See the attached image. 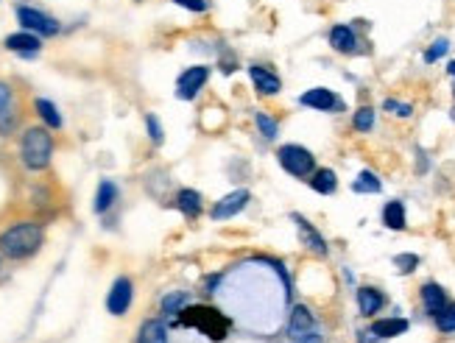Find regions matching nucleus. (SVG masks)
<instances>
[{"instance_id": "f257e3e1", "label": "nucleus", "mask_w": 455, "mask_h": 343, "mask_svg": "<svg viewBox=\"0 0 455 343\" xmlns=\"http://www.w3.org/2000/svg\"><path fill=\"white\" fill-rule=\"evenodd\" d=\"M43 237H45L43 226L25 221V224H17L0 235V251L6 257H12V260H25V257H31L39 246H43Z\"/></svg>"}, {"instance_id": "f03ea898", "label": "nucleus", "mask_w": 455, "mask_h": 343, "mask_svg": "<svg viewBox=\"0 0 455 343\" xmlns=\"http://www.w3.org/2000/svg\"><path fill=\"white\" fill-rule=\"evenodd\" d=\"M182 321L193 329H198L201 335H207L210 340H224L229 335V321L215 310V307H204V305H193L182 310Z\"/></svg>"}, {"instance_id": "7ed1b4c3", "label": "nucleus", "mask_w": 455, "mask_h": 343, "mask_svg": "<svg viewBox=\"0 0 455 343\" xmlns=\"http://www.w3.org/2000/svg\"><path fill=\"white\" fill-rule=\"evenodd\" d=\"M23 162L25 167L31 170H43L48 167L51 162V154H54V140L45 128H28L25 137H23Z\"/></svg>"}, {"instance_id": "20e7f679", "label": "nucleus", "mask_w": 455, "mask_h": 343, "mask_svg": "<svg viewBox=\"0 0 455 343\" xmlns=\"http://www.w3.org/2000/svg\"><path fill=\"white\" fill-rule=\"evenodd\" d=\"M277 159H279V165L288 170V174L296 176V179H305V176H310L316 170V156L307 148H302V145H282L277 151Z\"/></svg>"}, {"instance_id": "39448f33", "label": "nucleus", "mask_w": 455, "mask_h": 343, "mask_svg": "<svg viewBox=\"0 0 455 343\" xmlns=\"http://www.w3.org/2000/svg\"><path fill=\"white\" fill-rule=\"evenodd\" d=\"M17 20L23 23V28L36 31V34H43V36H54V34L59 31V23H56V20H51L48 14L36 12V9H28V6L17 9Z\"/></svg>"}, {"instance_id": "423d86ee", "label": "nucleus", "mask_w": 455, "mask_h": 343, "mask_svg": "<svg viewBox=\"0 0 455 343\" xmlns=\"http://www.w3.org/2000/svg\"><path fill=\"white\" fill-rule=\"evenodd\" d=\"M132 282L126 279V276H120V279H115V285H112V290H109V296H106V310L112 313V316H123L129 310V305H132Z\"/></svg>"}, {"instance_id": "0eeeda50", "label": "nucleus", "mask_w": 455, "mask_h": 343, "mask_svg": "<svg viewBox=\"0 0 455 343\" xmlns=\"http://www.w3.org/2000/svg\"><path fill=\"white\" fill-rule=\"evenodd\" d=\"M249 198H252V196L246 193V190H235V193L224 196V198L213 206V212H210L213 221H226V218H235L237 212H240L246 204H249Z\"/></svg>"}, {"instance_id": "6e6552de", "label": "nucleus", "mask_w": 455, "mask_h": 343, "mask_svg": "<svg viewBox=\"0 0 455 343\" xmlns=\"http://www.w3.org/2000/svg\"><path fill=\"white\" fill-rule=\"evenodd\" d=\"M207 75H210V70H207V67H190V70H185V73L179 75V84H176L179 98H185V101L196 98L198 90L207 84Z\"/></svg>"}, {"instance_id": "1a4fd4ad", "label": "nucleus", "mask_w": 455, "mask_h": 343, "mask_svg": "<svg viewBox=\"0 0 455 343\" xmlns=\"http://www.w3.org/2000/svg\"><path fill=\"white\" fill-rule=\"evenodd\" d=\"M299 104L302 106H310V109H321V112H329V109H338L341 106V101L329 93V90H324V87H316V90H307L302 98H299Z\"/></svg>"}, {"instance_id": "9d476101", "label": "nucleus", "mask_w": 455, "mask_h": 343, "mask_svg": "<svg viewBox=\"0 0 455 343\" xmlns=\"http://www.w3.org/2000/svg\"><path fill=\"white\" fill-rule=\"evenodd\" d=\"M313 313L305 307V305H299V307H294V313H291V324H288V332H291V338L294 340H299V338H305L307 332H313Z\"/></svg>"}, {"instance_id": "9b49d317", "label": "nucleus", "mask_w": 455, "mask_h": 343, "mask_svg": "<svg viewBox=\"0 0 455 343\" xmlns=\"http://www.w3.org/2000/svg\"><path fill=\"white\" fill-rule=\"evenodd\" d=\"M249 75H252L255 87H257L263 95H274V93H279V78H277L271 70L255 64V67H249Z\"/></svg>"}, {"instance_id": "f8f14e48", "label": "nucleus", "mask_w": 455, "mask_h": 343, "mask_svg": "<svg viewBox=\"0 0 455 343\" xmlns=\"http://www.w3.org/2000/svg\"><path fill=\"white\" fill-rule=\"evenodd\" d=\"M422 302H425V307H428L430 316H439V313L447 307V296H444V290H441L436 282H428V285L422 287Z\"/></svg>"}, {"instance_id": "ddd939ff", "label": "nucleus", "mask_w": 455, "mask_h": 343, "mask_svg": "<svg viewBox=\"0 0 455 343\" xmlns=\"http://www.w3.org/2000/svg\"><path fill=\"white\" fill-rule=\"evenodd\" d=\"M383 302H386L383 293L375 290V287H360L358 290V307H360L363 316H375L383 307Z\"/></svg>"}, {"instance_id": "4468645a", "label": "nucleus", "mask_w": 455, "mask_h": 343, "mask_svg": "<svg viewBox=\"0 0 455 343\" xmlns=\"http://www.w3.org/2000/svg\"><path fill=\"white\" fill-rule=\"evenodd\" d=\"M296 224H299V235H302V240H305V246L313 251V254H318V257H324L327 254V243H324V237L305 221V218H294Z\"/></svg>"}, {"instance_id": "2eb2a0df", "label": "nucleus", "mask_w": 455, "mask_h": 343, "mask_svg": "<svg viewBox=\"0 0 455 343\" xmlns=\"http://www.w3.org/2000/svg\"><path fill=\"white\" fill-rule=\"evenodd\" d=\"M137 343H168V329H165V324L159 318H151L140 327Z\"/></svg>"}, {"instance_id": "dca6fc26", "label": "nucleus", "mask_w": 455, "mask_h": 343, "mask_svg": "<svg viewBox=\"0 0 455 343\" xmlns=\"http://www.w3.org/2000/svg\"><path fill=\"white\" fill-rule=\"evenodd\" d=\"M408 332V321L405 318H380L371 324V335H377V338H397Z\"/></svg>"}, {"instance_id": "f3484780", "label": "nucleus", "mask_w": 455, "mask_h": 343, "mask_svg": "<svg viewBox=\"0 0 455 343\" xmlns=\"http://www.w3.org/2000/svg\"><path fill=\"white\" fill-rule=\"evenodd\" d=\"M329 45H333L336 51L341 54H352L355 51V34L349 25H336L333 31H329Z\"/></svg>"}, {"instance_id": "a211bd4d", "label": "nucleus", "mask_w": 455, "mask_h": 343, "mask_svg": "<svg viewBox=\"0 0 455 343\" xmlns=\"http://www.w3.org/2000/svg\"><path fill=\"white\" fill-rule=\"evenodd\" d=\"M6 48H9V51H17V54H36V51H39V39H36L34 34H28V31L12 34V36L6 39Z\"/></svg>"}, {"instance_id": "6ab92c4d", "label": "nucleus", "mask_w": 455, "mask_h": 343, "mask_svg": "<svg viewBox=\"0 0 455 343\" xmlns=\"http://www.w3.org/2000/svg\"><path fill=\"white\" fill-rule=\"evenodd\" d=\"M310 185H313V190H316V193L329 196V193H336L338 179H336V174H333V170H329V167H321V170H316V174H313Z\"/></svg>"}, {"instance_id": "aec40b11", "label": "nucleus", "mask_w": 455, "mask_h": 343, "mask_svg": "<svg viewBox=\"0 0 455 343\" xmlns=\"http://www.w3.org/2000/svg\"><path fill=\"white\" fill-rule=\"evenodd\" d=\"M383 224L388 229H405V206L402 201H388L383 209Z\"/></svg>"}, {"instance_id": "412c9836", "label": "nucleus", "mask_w": 455, "mask_h": 343, "mask_svg": "<svg viewBox=\"0 0 455 343\" xmlns=\"http://www.w3.org/2000/svg\"><path fill=\"white\" fill-rule=\"evenodd\" d=\"M176 204H179V209L185 212L187 218H196L198 212H201V196H198L196 190H182V193L176 196Z\"/></svg>"}, {"instance_id": "4be33fe9", "label": "nucleus", "mask_w": 455, "mask_h": 343, "mask_svg": "<svg viewBox=\"0 0 455 343\" xmlns=\"http://www.w3.org/2000/svg\"><path fill=\"white\" fill-rule=\"evenodd\" d=\"M115 201H117V187L112 182H101L98 185V196H95V212H106Z\"/></svg>"}, {"instance_id": "5701e85b", "label": "nucleus", "mask_w": 455, "mask_h": 343, "mask_svg": "<svg viewBox=\"0 0 455 343\" xmlns=\"http://www.w3.org/2000/svg\"><path fill=\"white\" fill-rule=\"evenodd\" d=\"M352 190L355 193H380L383 190V185H380V179L371 174V170H363V174L352 182Z\"/></svg>"}, {"instance_id": "b1692460", "label": "nucleus", "mask_w": 455, "mask_h": 343, "mask_svg": "<svg viewBox=\"0 0 455 343\" xmlns=\"http://www.w3.org/2000/svg\"><path fill=\"white\" fill-rule=\"evenodd\" d=\"M36 112H39V117H43L51 128H59V126H62V117H59V112H56V106H54L51 101L39 98V101H36Z\"/></svg>"}, {"instance_id": "393cba45", "label": "nucleus", "mask_w": 455, "mask_h": 343, "mask_svg": "<svg viewBox=\"0 0 455 343\" xmlns=\"http://www.w3.org/2000/svg\"><path fill=\"white\" fill-rule=\"evenodd\" d=\"M190 302V298H187V293H182V290H176V293H168V296H165L162 298V313H182V307Z\"/></svg>"}, {"instance_id": "a878e982", "label": "nucleus", "mask_w": 455, "mask_h": 343, "mask_svg": "<svg viewBox=\"0 0 455 343\" xmlns=\"http://www.w3.org/2000/svg\"><path fill=\"white\" fill-rule=\"evenodd\" d=\"M371 126H375V109L360 106L355 112V128H358V132H371Z\"/></svg>"}, {"instance_id": "bb28decb", "label": "nucleus", "mask_w": 455, "mask_h": 343, "mask_svg": "<svg viewBox=\"0 0 455 343\" xmlns=\"http://www.w3.org/2000/svg\"><path fill=\"white\" fill-rule=\"evenodd\" d=\"M436 324L441 332H452L455 329V305H447L439 316H436Z\"/></svg>"}, {"instance_id": "cd10ccee", "label": "nucleus", "mask_w": 455, "mask_h": 343, "mask_svg": "<svg viewBox=\"0 0 455 343\" xmlns=\"http://www.w3.org/2000/svg\"><path fill=\"white\" fill-rule=\"evenodd\" d=\"M394 265H397L399 274H410L413 268L419 265V257H417V254H397V257H394Z\"/></svg>"}, {"instance_id": "c85d7f7f", "label": "nucleus", "mask_w": 455, "mask_h": 343, "mask_svg": "<svg viewBox=\"0 0 455 343\" xmlns=\"http://www.w3.org/2000/svg\"><path fill=\"white\" fill-rule=\"evenodd\" d=\"M257 128H260V134L266 137V140H274L277 137V123L268 117V115H257Z\"/></svg>"}, {"instance_id": "c756f323", "label": "nucleus", "mask_w": 455, "mask_h": 343, "mask_svg": "<svg viewBox=\"0 0 455 343\" xmlns=\"http://www.w3.org/2000/svg\"><path fill=\"white\" fill-rule=\"evenodd\" d=\"M447 51H450V42H447V39H436L433 45H430V51L425 54V62H436V59H441Z\"/></svg>"}, {"instance_id": "7c9ffc66", "label": "nucleus", "mask_w": 455, "mask_h": 343, "mask_svg": "<svg viewBox=\"0 0 455 343\" xmlns=\"http://www.w3.org/2000/svg\"><path fill=\"white\" fill-rule=\"evenodd\" d=\"M383 106H386V112H391V115H397V117H410V112H413L410 104H399V101H394V98H388Z\"/></svg>"}, {"instance_id": "2f4dec72", "label": "nucleus", "mask_w": 455, "mask_h": 343, "mask_svg": "<svg viewBox=\"0 0 455 343\" xmlns=\"http://www.w3.org/2000/svg\"><path fill=\"white\" fill-rule=\"evenodd\" d=\"M145 126H148V134H151V140H154V143H162V128H159V120H156L154 115H148V117H145Z\"/></svg>"}, {"instance_id": "473e14b6", "label": "nucleus", "mask_w": 455, "mask_h": 343, "mask_svg": "<svg viewBox=\"0 0 455 343\" xmlns=\"http://www.w3.org/2000/svg\"><path fill=\"white\" fill-rule=\"evenodd\" d=\"M174 3L190 12H207V0H174Z\"/></svg>"}, {"instance_id": "72a5a7b5", "label": "nucleus", "mask_w": 455, "mask_h": 343, "mask_svg": "<svg viewBox=\"0 0 455 343\" xmlns=\"http://www.w3.org/2000/svg\"><path fill=\"white\" fill-rule=\"evenodd\" d=\"M12 104V90L6 87V84H0V112H6Z\"/></svg>"}, {"instance_id": "f704fd0d", "label": "nucleus", "mask_w": 455, "mask_h": 343, "mask_svg": "<svg viewBox=\"0 0 455 343\" xmlns=\"http://www.w3.org/2000/svg\"><path fill=\"white\" fill-rule=\"evenodd\" d=\"M296 343H324V340H321V335H318V332H307V335H305V338H299Z\"/></svg>"}, {"instance_id": "c9c22d12", "label": "nucleus", "mask_w": 455, "mask_h": 343, "mask_svg": "<svg viewBox=\"0 0 455 343\" xmlns=\"http://www.w3.org/2000/svg\"><path fill=\"white\" fill-rule=\"evenodd\" d=\"M447 70H450V73L455 75V62H450V64H447Z\"/></svg>"}, {"instance_id": "e433bc0d", "label": "nucleus", "mask_w": 455, "mask_h": 343, "mask_svg": "<svg viewBox=\"0 0 455 343\" xmlns=\"http://www.w3.org/2000/svg\"><path fill=\"white\" fill-rule=\"evenodd\" d=\"M452 120H455V109H452Z\"/></svg>"}]
</instances>
